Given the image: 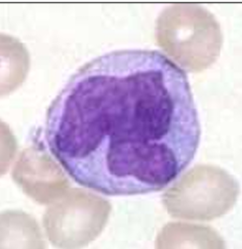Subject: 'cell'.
Segmentation results:
<instances>
[{
	"label": "cell",
	"mask_w": 242,
	"mask_h": 249,
	"mask_svg": "<svg viewBox=\"0 0 242 249\" xmlns=\"http://www.w3.org/2000/svg\"><path fill=\"white\" fill-rule=\"evenodd\" d=\"M201 128L186 72L156 50H118L79 68L48 107L51 154L106 196L159 192L192 161Z\"/></svg>",
	"instance_id": "6da1fadb"
},
{
	"label": "cell",
	"mask_w": 242,
	"mask_h": 249,
	"mask_svg": "<svg viewBox=\"0 0 242 249\" xmlns=\"http://www.w3.org/2000/svg\"><path fill=\"white\" fill-rule=\"evenodd\" d=\"M156 39L166 54L190 72L213 65L223 45L221 27L214 15L194 4L164 9L156 21Z\"/></svg>",
	"instance_id": "7a4b0ae2"
},
{
	"label": "cell",
	"mask_w": 242,
	"mask_h": 249,
	"mask_svg": "<svg viewBox=\"0 0 242 249\" xmlns=\"http://www.w3.org/2000/svg\"><path fill=\"white\" fill-rule=\"evenodd\" d=\"M239 195L237 181L215 165H196L163 195L167 212L175 218L211 221L227 213Z\"/></svg>",
	"instance_id": "3957f363"
},
{
	"label": "cell",
	"mask_w": 242,
	"mask_h": 249,
	"mask_svg": "<svg viewBox=\"0 0 242 249\" xmlns=\"http://www.w3.org/2000/svg\"><path fill=\"white\" fill-rule=\"evenodd\" d=\"M110 210L106 199L81 189H71L44 213L46 235L57 247H82L101 233Z\"/></svg>",
	"instance_id": "277c9868"
},
{
	"label": "cell",
	"mask_w": 242,
	"mask_h": 249,
	"mask_svg": "<svg viewBox=\"0 0 242 249\" xmlns=\"http://www.w3.org/2000/svg\"><path fill=\"white\" fill-rule=\"evenodd\" d=\"M12 176L30 197L41 204L56 201L69 187L61 167L39 146H33L22 152Z\"/></svg>",
	"instance_id": "5b68a950"
},
{
	"label": "cell",
	"mask_w": 242,
	"mask_h": 249,
	"mask_svg": "<svg viewBox=\"0 0 242 249\" xmlns=\"http://www.w3.org/2000/svg\"><path fill=\"white\" fill-rule=\"evenodd\" d=\"M0 242L10 247H44L36 220L22 211H6L0 216Z\"/></svg>",
	"instance_id": "8992f818"
},
{
	"label": "cell",
	"mask_w": 242,
	"mask_h": 249,
	"mask_svg": "<svg viewBox=\"0 0 242 249\" xmlns=\"http://www.w3.org/2000/svg\"><path fill=\"white\" fill-rule=\"evenodd\" d=\"M157 247H171L175 243L176 246H181L183 242H211L215 247H224V240L216 231L201 225L186 224V223H169L159 232L156 239Z\"/></svg>",
	"instance_id": "52a82bcc"
}]
</instances>
